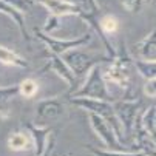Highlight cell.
Returning <instances> with one entry per match:
<instances>
[{
    "label": "cell",
    "instance_id": "3",
    "mask_svg": "<svg viewBox=\"0 0 156 156\" xmlns=\"http://www.w3.org/2000/svg\"><path fill=\"white\" fill-rule=\"evenodd\" d=\"M20 91H22V94L27 96V98L34 96L36 91H37V83L34 80H31V79L23 80V82H22V85H20Z\"/></svg>",
    "mask_w": 156,
    "mask_h": 156
},
{
    "label": "cell",
    "instance_id": "2",
    "mask_svg": "<svg viewBox=\"0 0 156 156\" xmlns=\"http://www.w3.org/2000/svg\"><path fill=\"white\" fill-rule=\"evenodd\" d=\"M48 5H50V8H51L54 12H59V14L74 9L73 5L66 3V2H60V0H48Z\"/></svg>",
    "mask_w": 156,
    "mask_h": 156
},
{
    "label": "cell",
    "instance_id": "1",
    "mask_svg": "<svg viewBox=\"0 0 156 156\" xmlns=\"http://www.w3.org/2000/svg\"><path fill=\"white\" fill-rule=\"evenodd\" d=\"M28 145V139L25 135H20V133H17V135H14L11 139H9V147L12 150H23L27 148Z\"/></svg>",
    "mask_w": 156,
    "mask_h": 156
},
{
    "label": "cell",
    "instance_id": "5",
    "mask_svg": "<svg viewBox=\"0 0 156 156\" xmlns=\"http://www.w3.org/2000/svg\"><path fill=\"white\" fill-rule=\"evenodd\" d=\"M102 28H104L107 33L116 31V28H118V20H116L115 17H105V19L102 20Z\"/></svg>",
    "mask_w": 156,
    "mask_h": 156
},
{
    "label": "cell",
    "instance_id": "4",
    "mask_svg": "<svg viewBox=\"0 0 156 156\" xmlns=\"http://www.w3.org/2000/svg\"><path fill=\"white\" fill-rule=\"evenodd\" d=\"M0 60L5 62V63H17L19 62V57L14 53H11L9 50L0 47Z\"/></svg>",
    "mask_w": 156,
    "mask_h": 156
}]
</instances>
